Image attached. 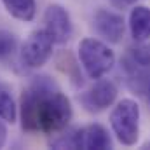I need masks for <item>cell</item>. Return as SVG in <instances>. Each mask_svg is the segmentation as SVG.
I'll return each mask as SVG.
<instances>
[{
    "label": "cell",
    "mask_w": 150,
    "mask_h": 150,
    "mask_svg": "<svg viewBox=\"0 0 150 150\" xmlns=\"http://www.w3.org/2000/svg\"><path fill=\"white\" fill-rule=\"evenodd\" d=\"M18 47V37L9 30H0V59L14 54Z\"/></svg>",
    "instance_id": "obj_15"
},
{
    "label": "cell",
    "mask_w": 150,
    "mask_h": 150,
    "mask_svg": "<svg viewBox=\"0 0 150 150\" xmlns=\"http://www.w3.org/2000/svg\"><path fill=\"white\" fill-rule=\"evenodd\" d=\"M117 86L108 79H98L87 91L80 93L79 101L82 108L89 113H100L110 108L117 101Z\"/></svg>",
    "instance_id": "obj_5"
},
{
    "label": "cell",
    "mask_w": 150,
    "mask_h": 150,
    "mask_svg": "<svg viewBox=\"0 0 150 150\" xmlns=\"http://www.w3.org/2000/svg\"><path fill=\"white\" fill-rule=\"evenodd\" d=\"M54 51V40L45 28L32 32L21 45V61L28 68H40L51 58Z\"/></svg>",
    "instance_id": "obj_4"
},
{
    "label": "cell",
    "mask_w": 150,
    "mask_h": 150,
    "mask_svg": "<svg viewBox=\"0 0 150 150\" xmlns=\"http://www.w3.org/2000/svg\"><path fill=\"white\" fill-rule=\"evenodd\" d=\"M140 105L131 100L124 98L115 103L110 112V127L117 142L124 147H133L140 140Z\"/></svg>",
    "instance_id": "obj_3"
},
{
    "label": "cell",
    "mask_w": 150,
    "mask_h": 150,
    "mask_svg": "<svg viewBox=\"0 0 150 150\" xmlns=\"http://www.w3.org/2000/svg\"><path fill=\"white\" fill-rule=\"evenodd\" d=\"M7 142V126H5V120L0 119V149L5 145Z\"/></svg>",
    "instance_id": "obj_16"
},
{
    "label": "cell",
    "mask_w": 150,
    "mask_h": 150,
    "mask_svg": "<svg viewBox=\"0 0 150 150\" xmlns=\"http://www.w3.org/2000/svg\"><path fill=\"white\" fill-rule=\"evenodd\" d=\"M44 28L52 37L54 44H67L74 35V25L68 11L59 4H51L44 12Z\"/></svg>",
    "instance_id": "obj_6"
},
{
    "label": "cell",
    "mask_w": 150,
    "mask_h": 150,
    "mask_svg": "<svg viewBox=\"0 0 150 150\" xmlns=\"http://www.w3.org/2000/svg\"><path fill=\"white\" fill-rule=\"evenodd\" d=\"M142 96L145 98V101H147V105H149V110H150V82L147 84V87H145V91H143Z\"/></svg>",
    "instance_id": "obj_18"
},
{
    "label": "cell",
    "mask_w": 150,
    "mask_h": 150,
    "mask_svg": "<svg viewBox=\"0 0 150 150\" xmlns=\"http://www.w3.org/2000/svg\"><path fill=\"white\" fill-rule=\"evenodd\" d=\"M58 65H59V68L65 74L70 77V80H72V84H74L75 87H79V86L84 84L82 72H80V63L75 61L70 52H61V56L58 58Z\"/></svg>",
    "instance_id": "obj_11"
},
{
    "label": "cell",
    "mask_w": 150,
    "mask_h": 150,
    "mask_svg": "<svg viewBox=\"0 0 150 150\" xmlns=\"http://www.w3.org/2000/svg\"><path fill=\"white\" fill-rule=\"evenodd\" d=\"M51 147H54V149H79V127L59 131V134L54 140H51Z\"/></svg>",
    "instance_id": "obj_13"
},
{
    "label": "cell",
    "mask_w": 150,
    "mask_h": 150,
    "mask_svg": "<svg viewBox=\"0 0 150 150\" xmlns=\"http://www.w3.org/2000/svg\"><path fill=\"white\" fill-rule=\"evenodd\" d=\"M18 117L26 133L56 134L68 127L74 107L70 98L47 75L35 77L21 93Z\"/></svg>",
    "instance_id": "obj_1"
},
{
    "label": "cell",
    "mask_w": 150,
    "mask_h": 150,
    "mask_svg": "<svg viewBox=\"0 0 150 150\" xmlns=\"http://www.w3.org/2000/svg\"><path fill=\"white\" fill-rule=\"evenodd\" d=\"M115 7H129V5H134L138 0H110Z\"/></svg>",
    "instance_id": "obj_17"
},
{
    "label": "cell",
    "mask_w": 150,
    "mask_h": 150,
    "mask_svg": "<svg viewBox=\"0 0 150 150\" xmlns=\"http://www.w3.org/2000/svg\"><path fill=\"white\" fill-rule=\"evenodd\" d=\"M0 119H4L5 122L14 124L18 120V105L12 98V94L0 86Z\"/></svg>",
    "instance_id": "obj_12"
},
{
    "label": "cell",
    "mask_w": 150,
    "mask_h": 150,
    "mask_svg": "<svg viewBox=\"0 0 150 150\" xmlns=\"http://www.w3.org/2000/svg\"><path fill=\"white\" fill-rule=\"evenodd\" d=\"M129 33L134 42L150 40V7L134 4L129 12Z\"/></svg>",
    "instance_id": "obj_9"
},
{
    "label": "cell",
    "mask_w": 150,
    "mask_h": 150,
    "mask_svg": "<svg viewBox=\"0 0 150 150\" xmlns=\"http://www.w3.org/2000/svg\"><path fill=\"white\" fill-rule=\"evenodd\" d=\"M127 56L140 67L150 68V45H147L145 42H136L134 47L127 49Z\"/></svg>",
    "instance_id": "obj_14"
},
{
    "label": "cell",
    "mask_w": 150,
    "mask_h": 150,
    "mask_svg": "<svg viewBox=\"0 0 150 150\" xmlns=\"http://www.w3.org/2000/svg\"><path fill=\"white\" fill-rule=\"evenodd\" d=\"M5 11L18 21L30 23L33 21L37 14V4L35 0H0Z\"/></svg>",
    "instance_id": "obj_10"
},
{
    "label": "cell",
    "mask_w": 150,
    "mask_h": 150,
    "mask_svg": "<svg viewBox=\"0 0 150 150\" xmlns=\"http://www.w3.org/2000/svg\"><path fill=\"white\" fill-rule=\"evenodd\" d=\"M79 149L84 150H107L112 149V140L105 126L94 122L79 129Z\"/></svg>",
    "instance_id": "obj_8"
},
{
    "label": "cell",
    "mask_w": 150,
    "mask_h": 150,
    "mask_svg": "<svg viewBox=\"0 0 150 150\" xmlns=\"http://www.w3.org/2000/svg\"><path fill=\"white\" fill-rule=\"evenodd\" d=\"M93 26L100 37L110 44H119L126 32V21L122 14L110 9H98L93 16Z\"/></svg>",
    "instance_id": "obj_7"
},
{
    "label": "cell",
    "mask_w": 150,
    "mask_h": 150,
    "mask_svg": "<svg viewBox=\"0 0 150 150\" xmlns=\"http://www.w3.org/2000/svg\"><path fill=\"white\" fill-rule=\"evenodd\" d=\"M77 59L84 74L93 80L103 79L115 65V52L107 42L94 37H86L79 42Z\"/></svg>",
    "instance_id": "obj_2"
}]
</instances>
